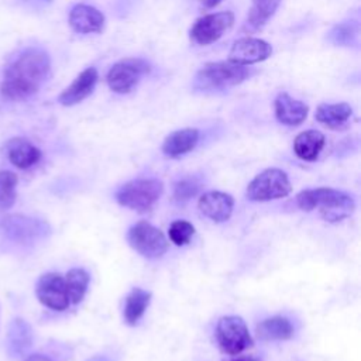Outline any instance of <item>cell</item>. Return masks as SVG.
<instances>
[{
    "instance_id": "obj_1",
    "label": "cell",
    "mask_w": 361,
    "mask_h": 361,
    "mask_svg": "<svg viewBox=\"0 0 361 361\" xmlns=\"http://www.w3.org/2000/svg\"><path fill=\"white\" fill-rule=\"evenodd\" d=\"M49 71L51 61L45 51L25 49L4 69L0 93L10 102L25 100L41 89Z\"/></svg>"
},
{
    "instance_id": "obj_2",
    "label": "cell",
    "mask_w": 361,
    "mask_h": 361,
    "mask_svg": "<svg viewBox=\"0 0 361 361\" xmlns=\"http://www.w3.org/2000/svg\"><path fill=\"white\" fill-rule=\"evenodd\" d=\"M296 203L305 212L319 209L320 216L330 223L348 217L355 209L354 199L348 193L333 188L305 189L296 195Z\"/></svg>"
},
{
    "instance_id": "obj_3",
    "label": "cell",
    "mask_w": 361,
    "mask_h": 361,
    "mask_svg": "<svg viewBox=\"0 0 361 361\" xmlns=\"http://www.w3.org/2000/svg\"><path fill=\"white\" fill-rule=\"evenodd\" d=\"M250 75L251 71L248 68L230 61L209 62L196 72L192 87L203 94L223 93L244 82Z\"/></svg>"
},
{
    "instance_id": "obj_4",
    "label": "cell",
    "mask_w": 361,
    "mask_h": 361,
    "mask_svg": "<svg viewBox=\"0 0 361 361\" xmlns=\"http://www.w3.org/2000/svg\"><path fill=\"white\" fill-rule=\"evenodd\" d=\"M164 192V183L154 178H138L126 182L116 192V200L120 206L147 212L161 197Z\"/></svg>"
},
{
    "instance_id": "obj_5",
    "label": "cell",
    "mask_w": 361,
    "mask_h": 361,
    "mask_svg": "<svg viewBox=\"0 0 361 361\" xmlns=\"http://www.w3.org/2000/svg\"><path fill=\"white\" fill-rule=\"evenodd\" d=\"M290 190L288 175L282 169L268 168L248 183L245 196L252 202H269L288 196Z\"/></svg>"
},
{
    "instance_id": "obj_6",
    "label": "cell",
    "mask_w": 361,
    "mask_h": 361,
    "mask_svg": "<svg viewBox=\"0 0 361 361\" xmlns=\"http://www.w3.org/2000/svg\"><path fill=\"white\" fill-rule=\"evenodd\" d=\"M127 241L134 251L149 259L162 257L169 245L165 234L144 220L130 227L127 233Z\"/></svg>"
},
{
    "instance_id": "obj_7",
    "label": "cell",
    "mask_w": 361,
    "mask_h": 361,
    "mask_svg": "<svg viewBox=\"0 0 361 361\" xmlns=\"http://www.w3.org/2000/svg\"><path fill=\"white\" fill-rule=\"evenodd\" d=\"M216 340L220 350L237 355L252 345V337L240 316H223L216 326Z\"/></svg>"
},
{
    "instance_id": "obj_8",
    "label": "cell",
    "mask_w": 361,
    "mask_h": 361,
    "mask_svg": "<svg viewBox=\"0 0 361 361\" xmlns=\"http://www.w3.org/2000/svg\"><path fill=\"white\" fill-rule=\"evenodd\" d=\"M149 71L151 66L147 61L141 58H126L110 68L106 80L114 93L126 94L130 93Z\"/></svg>"
},
{
    "instance_id": "obj_9",
    "label": "cell",
    "mask_w": 361,
    "mask_h": 361,
    "mask_svg": "<svg viewBox=\"0 0 361 361\" xmlns=\"http://www.w3.org/2000/svg\"><path fill=\"white\" fill-rule=\"evenodd\" d=\"M0 233L10 241L27 244L47 237L49 227L42 220L23 214H11L0 220Z\"/></svg>"
},
{
    "instance_id": "obj_10",
    "label": "cell",
    "mask_w": 361,
    "mask_h": 361,
    "mask_svg": "<svg viewBox=\"0 0 361 361\" xmlns=\"http://www.w3.org/2000/svg\"><path fill=\"white\" fill-rule=\"evenodd\" d=\"M234 24L231 11L206 14L195 21L189 31L190 39L197 45H210L219 41Z\"/></svg>"
},
{
    "instance_id": "obj_11",
    "label": "cell",
    "mask_w": 361,
    "mask_h": 361,
    "mask_svg": "<svg viewBox=\"0 0 361 361\" xmlns=\"http://www.w3.org/2000/svg\"><path fill=\"white\" fill-rule=\"evenodd\" d=\"M35 295L44 306L56 312H62L71 305L65 279L56 272H47L38 278L35 285Z\"/></svg>"
},
{
    "instance_id": "obj_12",
    "label": "cell",
    "mask_w": 361,
    "mask_h": 361,
    "mask_svg": "<svg viewBox=\"0 0 361 361\" xmlns=\"http://www.w3.org/2000/svg\"><path fill=\"white\" fill-rule=\"evenodd\" d=\"M272 54V47L259 38L245 37L237 39L230 52H228V61L237 65H252L261 61H265Z\"/></svg>"
},
{
    "instance_id": "obj_13",
    "label": "cell",
    "mask_w": 361,
    "mask_h": 361,
    "mask_svg": "<svg viewBox=\"0 0 361 361\" xmlns=\"http://www.w3.org/2000/svg\"><path fill=\"white\" fill-rule=\"evenodd\" d=\"M197 207L204 217L216 223H223L228 220L233 213L234 199L228 193L212 190L200 196L197 202Z\"/></svg>"
},
{
    "instance_id": "obj_14",
    "label": "cell",
    "mask_w": 361,
    "mask_h": 361,
    "mask_svg": "<svg viewBox=\"0 0 361 361\" xmlns=\"http://www.w3.org/2000/svg\"><path fill=\"white\" fill-rule=\"evenodd\" d=\"M97 79L99 73L96 68H86L73 79V82L66 89L61 92V94L58 96V102L62 106H75L80 103L93 92Z\"/></svg>"
},
{
    "instance_id": "obj_15",
    "label": "cell",
    "mask_w": 361,
    "mask_h": 361,
    "mask_svg": "<svg viewBox=\"0 0 361 361\" xmlns=\"http://www.w3.org/2000/svg\"><path fill=\"white\" fill-rule=\"evenodd\" d=\"M68 23L75 32L92 34L102 32L106 18L104 14L93 6L76 4L69 11Z\"/></svg>"
},
{
    "instance_id": "obj_16",
    "label": "cell",
    "mask_w": 361,
    "mask_h": 361,
    "mask_svg": "<svg viewBox=\"0 0 361 361\" xmlns=\"http://www.w3.org/2000/svg\"><path fill=\"white\" fill-rule=\"evenodd\" d=\"M275 117L279 123L295 127L302 124L309 113V106L298 99H293L286 92H281L274 102Z\"/></svg>"
},
{
    "instance_id": "obj_17",
    "label": "cell",
    "mask_w": 361,
    "mask_h": 361,
    "mask_svg": "<svg viewBox=\"0 0 361 361\" xmlns=\"http://www.w3.org/2000/svg\"><path fill=\"white\" fill-rule=\"evenodd\" d=\"M32 344L31 326L21 317L10 322L6 336V350L10 358H21Z\"/></svg>"
},
{
    "instance_id": "obj_18",
    "label": "cell",
    "mask_w": 361,
    "mask_h": 361,
    "mask_svg": "<svg viewBox=\"0 0 361 361\" xmlns=\"http://www.w3.org/2000/svg\"><path fill=\"white\" fill-rule=\"evenodd\" d=\"M6 148H7L8 161L20 169H28L34 166L42 157L41 149L37 148L31 141L23 137L11 138L7 142Z\"/></svg>"
},
{
    "instance_id": "obj_19",
    "label": "cell",
    "mask_w": 361,
    "mask_h": 361,
    "mask_svg": "<svg viewBox=\"0 0 361 361\" xmlns=\"http://www.w3.org/2000/svg\"><path fill=\"white\" fill-rule=\"evenodd\" d=\"M199 141L196 128H182L171 133L162 142V152L169 158H178L190 152Z\"/></svg>"
},
{
    "instance_id": "obj_20",
    "label": "cell",
    "mask_w": 361,
    "mask_h": 361,
    "mask_svg": "<svg viewBox=\"0 0 361 361\" xmlns=\"http://www.w3.org/2000/svg\"><path fill=\"white\" fill-rule=\"evenodd\" d=\"M351 114L353 109L348 103H322L316 109L314 118L331 130H338L348 121Z\"/></svg>"
},
{
    "instance_id": "obj_21",
    "label": "cell",
    "mask_w": 361,
    "mask_h": 361,
    "mask_svg": "<svg viewBox=\"0 0 361 361\" xmlns=\"http://www.w3.org/2000/svg\"><path fill=\"white\" fill-rule=\"evenodd\" d=\"M281 4V0H251L243 30L245 32H255L261 30L267 21L275 14Z\"/></svg>"
},
{
    "instance_id": "obj_22",
    "label": "cell",
    "mask_w": 361,
    "mask_h": 361,
    "mask_svg": "<svg viewBox=\"0 0 361 361\" xmlns=\"http://www.w3.org/2000/svg\"><path fill=\"white\" fill-rule=\"evenodd\" d=\"M326 142L324 135L317 130H306L296 135L293 141V151L298 158L303 161H314Z\"/></svg>"
},
{
    "instance_id": "obj_23",
    "label": "cell",
    "mask_w": 361,
    "mask_h": 361,
    "mask_svg": "<svg viewBox=\"0 0 361 361\" xmlns=\"http://www.w3.org/2000/svg\"><path fill=\"white\" fill-rule=\"evenodd\" d=\"M292 323L282 316L268 317L257 324V336L265 341L289 340L293 336Z\"/></svg>"
},
{
    "instance_id": "obj_24",
    "label": "cell",
    "mask_w": 361,
    "mask_h": 361,
    "mask_svg": "<svg viewBox=\"0 0 361 361\" xmlns=\"http://www.w3.org/2000/svg\"><path fill=\"white\" fill-rule=\"evenodd\" d=\"M149 302H151V292L141 288H134L126 298V305L123 312L126 323L130 326L137 324L138 320L145 313Z\"/></svg>"
},
{
    "instance_id": "obj_25",
    "label": "cell",
    "mask_w": 361,
    "mask_h": 361,
    "mask_svg": "<svg viewBox=\"0 0 361 361\" xmlns=\"http://www.w3.org/2000/svg\"><path fill=\"white\" fill-rule=\"evenodd\" d=\"M63 279H65L69 302L73 305L79 303L87 290L89 281H90L89 274L82 268H72L68 271Z\"/></svg>"
},
{
    "instance_id": "obj_26",
    "label": "cell",
    "mask_w": 361,
    "mask_h": 361,
    "mask_svg": "<svg viewBox=\"0 0 361 361\" xmlns=\"http://www.w3.org/2000/svg\"><path fill=\"white\" fill-rule=\"evenodd\" d=\"M18 178L11 171H0V210H8L16 202Z\"/></svg>"
},
{
    "instance_id": "obj_27",
    "label": "cell",
    "mask_w": 361,
    "mask_h": 361,
    "mask_svg": "<svg viewBox=\"0 0 361 361\" xmlns=\"http://www.w3.org/2000/svg\"><path fill=\"white\" fill-rule=\"evenodd\" d=\"M193 234H195V227L192 226V223H189L186 220H175L173 223H171L169 230H168L169 240L175 245L188 244Z\"/></svg>"
},
{
    "instance_id": "obj_28",
    "label": "cell",
    "mask_w": 361,
    "mask_h": 361,
    "mask_svg": "<svg viewBox=\"0 0 361 361\" xmlns=\"http://www.w3.org/2000/svg\"><path fill=\"white\" fill-rule=\"evenodd\" d=\"M197 189H199V186H197L193 180H189V179L179 180V182L175 185L173 197H175V200H178V202H186V200H189L192 196L196 195Z\"/></svg>"
},
{
    "instance_id": "obj_29",
    "label": "cell",
    "mask_w": 361,
    "mask_h": 361,
    "mask_svg": "<svg viewBox=\"0 0 361 361\" xmlns=\"http://www.w3.org/2000/svg\"><path fill=\"white\" fill-rule=\"evenodd\" d=\"M357 35V30L355 27H353L351 24H340L337 25L333 31H331V41L334 44H351L353 38Z\"/></svg>"
},
{
    "instance_id": "obj_30",
    "label": "cell",
    "mask_w": 361,
    "mask_h": 361,
    "mask_svg": "<svg viewBox=\"0 0 361 361\" xmlns=\"http://www.w3.org/2000/svg\"><path fill=\"white\" fill-rule=\"evenodd\" d=\"M24 361H52V360L44 354H31Z\"/></svg>"
},
{
    "instance_id": "obj_31",
    "label": "cell",
    "mask_w": 361,
    "mask_h": 361,
    "mask_svg": "<svg viewBox=\"0 0 361 361\" xmlns=\"http://www.w3.org/2000/svg\"><path fill=\"white\" fill-rule=\"evenodd\" d=\"M220 1H221V0H203V4H204V7L212 8V7L217 6Z\"/></svg>"
},
{
    "instance_id": "obj_32",
    "label": "cell",
    "mask_w": 361,
    "mask_h": 361,
    "mask_svg": "<svg viewBox=\"0 0 361 361\" xmlns=\"http://www.w3.org/2000/svg\"><path fill=\"white\" fill-rule=\"evenodd\" d=\"M228 361H258L257 358L254 357H237V358H233V360H228Z\"/></svg>"
}]
</instances>
